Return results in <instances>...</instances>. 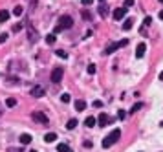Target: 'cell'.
I'll list each match as a JSON object with an SVG mask.
<instances>
[{
    "label": "cell",
    "mask_w": 163,
    "mask_h": 152,
    "mask_svg": "<svg viewBox=\"0 0 163 152\" xmlns=\"http://www.w3.org/2000/svg\"><path fill=\"white\" fill-rule=\"evenodd\" d=\"M132 26H134V20H132V18H126L125 22H123V30L128 31V30H132Z\"/></svg>",
    "instance_id": "cell-15"
},
{
    "label": "cell",
    "mask_w": 163,
    "mask_h": 152,
    "mask_svg": "<svg viewBox=\"0 0 163 152\" xmlns=\"http://www.w3.org/2000/svg\"><path fill=\"white\" fill-rule=\"evenodd\" d=\"M55 139H57V134H55V132H48V134L44 136V141H46V143H53Z\"/></svg>",
    "instance_id": "cell-12"
},
{
    "label": "cell",
    "mask_w": 163,
    "mask_h": 152,
    "mask_svg": "<svg viewBox=\"0 0 163 152\" xmlns=\"http://www.w3.org/2000/svg\"><path fill=\"white\" fill-rule=\"evenodd\" d=\"M55 40H57V39H55V33H50V35H46V42H48L50 46L55 44Z\"/></svg>",
    "instance_id": "cell-18"
},
{
    "label": "cell",
    "mask_w": 163,
    "mask_h": 152,
    "mask_svg": "<svg viewBox=\"0 0 163 152\" xmlns=\"http://www.w3.org/2000/svg\"><path fill=\"white\" fill-rule=\"evenodd\" d=\"M8 20H9V11L2 9L0 11V22H8Z\"/></svg>",
    "instance_id": "cell-16"
},
{
    "label": "cell",
    "mask_w": 163,
    "mask_h": 152,
    "mask_svg": "<svg viewBox=\"0 0 163 152\" xmlns=\"http://www.w3.org/2000/svg\"><path fill=\"white\" fill-rule=\"evenodd\" d=\"M145 51H147V44H145V42H139L138 48H136V57L141 59V57L145 55Z\"/></svg>",
    "instance_id": "cell-7"
},
{
    "label": "cell",
    "mask_w": 163,
    "mask_h": 152,
    "mask_svg": "<svg viewBox=\"0 0 163 152\" xmlns=\"http://www.w3.org/2000/svg\"><path fill=\"white\" fill-rule=\"evenodd\" d=\"M88 73H90V75L96 73V64H88Z\"/></svg>",
    "instance_id": "cell-25"
},
{
    "label": "cell",
    "mask_w": 163,
    "mask_h": 152,
    "mask_svg": "<svg viewBox=\"0 0 163 152\" xmlns=\"http://www.w3.org/2000/svg\"><path fill=\"white\" fill-rule=\"evenodd\" d=\"M59 152H72L66 143H59Z\"/></svg>",
    "instance_id": "cell-21"
},
{
    "label": "cell",
    "mask_w": 163,
    "mask_h": 152,
    "mask_svg": "<svg viewBox=\"0 0 163 152\" xmlns=\"http://www.w3.org/2000/svg\"><path fill=\"white\" fill-rule=\"evenodd\" d=\"M119 119H125V117H126V112H125V110H119Z\"/></svg>",
    "instance_id": "cell-32"
},
{
    "label": "cell",
    "mask_w": 163,
    "mask_h": 152,
    "mask_svg": "<svg viewBox=\"0 0 163 152\" xmlns=\"http://www.w3.org/2000/svg\"><path fill=\"white\" fill-rule=\"evenodd\" d=\"M99 15H101V17H103V18H105V17L108 15V8H106V6H105V4H103V6H101V8H99Z\"/></svg>",
    "instance_id": "cell-20"
},
{
    "label": "cell",
    "mask_w": 163,
    "mask_h": 152,
    "mask_svg": "<svg viewBox=\"0 0 163 152\" xmlns=\"http://www.w3.org/2000/svg\"><path fill=\"white\" fill-rule=\"evenodd\" d=\"M20 30H22V24H15V26H13V31H15V33H18Z\"/></svg>",
    "instance_id": "cell-30"
},
{
    "label": "cell",
    "mask_w": 163,
    "mask_h": 152,
    "mask_svg": "<svg viewBox=\"0 0 163 152\" xmlns=\"http://www.w3.org/2000/svg\"><path fill=\"white\" fill-rule=\"evenodd\" d=\"M28 39L31 40V42H37V39H39V35H37V31H35V30H33V27H31V26L28 27Z\"/></svg>",
    "instance_id": "cell-11"
},
{
    "label": "cell",
    "mask_w": 163,
    "mask_h": 152,
    "mask_svg": "<svg viewBox=\"0 0 163 152\" xmlns=\"http://www.w3.org/2000/svg\"><path fill=\"white\" fill-rule=\"evenodd\" d=\"M101 2H105V0H101Z\"/></svg>",
    "instance_id": "cell-39"
},
{
    "label": "cell",
    "mask_w": 163,
    "mask_h": 152,
    "mask_svg": "<svg viewBox=\"0 0 163 152\" xmlns=\"http://www.w3.org/2000/svg\"><path fill=\"white\" fill-rule=\"evenodd\" d=\"M83 2V6H90V4H93V0H81Z\"/></svg>",
    "instance_id": "cell-33"
},
{
    "label": "cell",
    "mask_w": 163,
    "mask_h": 152,
    "mask_svg": "<svg viewBox=\"0 0 163 152\" xmlns=\"http://www.w3.org/2000/svg\"><path fill=\"white\" fill-rule=\"evenodd\" d=\"M70 94H63V95H60V101H63V103H70Z\"/></svg>",
    "instance_id": "cell-24"
},
{
    "label": "cell",
    "mask_w": 163,
    "mask_h": 152,
    "mask_svg": "<svg viewBox=\"0 0 163 152\" xmlns=\"http://www.w3.org/2000/svg\"><path fill=\"white\" fill-rule=\"evenodd\" d=\"M75 127H77V119H70V121L66 123V128H68V130H73Z\"/></svg>",
    "instance_id": "cell-19"
},
{
    "label": "cell",
    "mask_w": 163,
    "mask_h": 152,
    "mask_svg": "<svg viewBox=\"0 0 163 152\" xmlns=\"http://www.w3.org/2000/svg\"><path fill=\"white\" fill-rule=\"evenodd\" d=\"M63 75H64V70H63V68H55V70L51 72V82L59 84V82L63 81Z\"/></svg>",
    "instance_id": "cell-4"
},
{
    "label": "cell",
    "mask_w": 163,
    "mask_h": 152,
    "mask_svg": "<svg viewBox=\"0 0 163 152\" xmlns=\"http://www.w3.org/2000/svg\"><path fill=\"white\" fill-rule=\"evenodd\" d=\"M73 26V18L70 17V15H63V17H59V20H57V27L60 31L63 30H70V27Z\"/></svg>",
    "instance_id": "cell-2"
},
{
    "label": "cell",
    "mask_w": 163,
    "mask_h": 152,
    "mask_svg": "<svg viewBox=\"0 0 163 152\" xmlns=\"http://www.w3.org/2000/svg\"><path fill=\"white\" fill-rule=\"evenodd\" d=\"M9 152H22V148H9Z\"/></svg>",
    "instance_id": "cell-35"
},
{
    "label": "cell",
    "mask_w": 163,
    "mask_h": 152,
    "mask_svg": "<svg viewBox=\"0 0 163 152\" xmlns=\"http://www.w3.org/2000/svg\"><path fill=\"white\" fill-rule=\"evenodd\" d=\"M126 44H128V39H123V40H119V42H114V44H110L105 50V55H112L114 51H117L119 48H125Z\"/></svg>",
    "instance_id": "cell-3"
},
{
    "label": "cell",
    "mask_w": 163,
    "mask_h": 152,
    "mask_svg": "<svg viewBox=\"0 0 163 152\" xmlns=\"http://www.w3.org/2000/svg\"><path fill=\"white\" fill-rule=\"evenodd\" d=\"M8 40V33H0V44H4Z\"/></svg>",
    "instance_id": "cell-26"
},
{
    "label": "cell",
    "mask_w": 163,
    "mask_h": 152,
    "mask_svg": "<svg viewBox=\"0 0 163 152\" xmlns=\"http://www.w3.org/2000/svg\"><path fill=\"white\" fill-rule=\"evenodd\" d=\"M83 18H84V20H90V18H92V15H90L88 11H83Z\"/></svg>",
    "instance_id": "cell-31"
},
{
    "label": "cell",
    "mask_w": 163,
    "mask_h": 152,
    "mask_svg": "<svg viewBox=\"0 0 163 152\" xmlns=\"http://www.w3.org/2000/svg\"><path fill=\"white\" fill-rule=\"evenodd\" d=\"M84 108H86V103H84L83 99H79V101H75V110H77V112H83Z\"/></svg>",
    "instance_id": "cell-14"
},
{
    "label": "cell",
    "mask_w": 163,
    "mask_h": 152,
    "mask_svg": "<svg viewBox=\"0 0 163 152\" xmlns=\"http://www.w3.org/2000/svg\"><path fill=\"white\" fill-rule=\"evenodd\" d=\"M30 152H37V150H30Z\"/></svg>",
    "instance_id": "cell-37"
},
{
    "label": "cell",
    "mask_w": 163,
    "mask_h": 152,
    "mask_svg": "<svg viewBox=\"0 0 163 152\" xmlns=\"http://www.w3.org/2000/svg\"><path fill=\"white\" fill-rule=\"evenodd\" d=\"M31 117H33V121L42 123V125H46V123H48V115L42 114V112H33V114H31Z\"/></svg>",
    "instance_id": "cell-6"
},
{
    "label": "cell",
    "mask_w": 163,
    "mask_h": 152,
    "mask_svg": "<svg viewBox=\"0 0 163 152\" xmlns=\"http://www.w3.org/2000/svg\"><path fill=\"white\" fill-rule=\"evenodd\" d=\"M112 119H110V117H108L106 114H99V119H97V125L99 127H106L108 125V123H110Z\"/></svg>",
    "instance_id": "cell-8"
},
{
    "label": "cell",
    "mask_w": 163,
    "mask_h": 152,
    "mask_svg": "<svg viewBox=\"0 0 163 152\" xmlns=\"http://www.w3.org/2000/svg\"><path fill=\"white\" fill-rule=\"evenodd\" d=\"M31 139H33V137L30 134H22V136H20V143H22V145H30Z\"/></svg>",
    "instance_id": "cell-13"
},
{
    "label": "cell",
    "mask_w": 163,
    "mask_h": 152,
    "mask_svg": "<svg viewBox=\"0 0 163 152\" xmlns=\"http://www.w3.org/2000/svg\"><path fill=\"white\" fill-rule=\"evenodd\" d=\"M84 125H86L88 128H93V127L97 125V119H96V117H93V115H88L86 119H84Z\"/></svg>",
    "instance_id": "cell-10"
},
{
    "label": "cell",
    "mask_w": 163,
    "mask_h": 152,
    "mask_svg": "<svg viewBox=\"0 0 163 152\" xmlns=\"http://www.w3.org/2000/svg\"><path fill=\"white\" fill-rule=\"evenodd\" d=\"M150 22H152V18H150V17H147V18L143 20V27H147V26H150Z\"/></svg>",
    "instance_id": "cell-28"
},
{
    "label": "cell",
    "mask_w": 163,
    "mask_h": 152,
    "mask_svg": "<svg viewBox=\"0 0 163 152\" xmlns=\"http://www.w3.org/2000/svg\"><path fill=\"white\" fill-rule=\"evenodd\" d=\"M55 55H59L60 59H66V57H68V53H66V51H63V50H59V51H57Z\"/></svg>",
    "instance_id": "cell-27"
},
{
    "label": "cell",
    "mask_w": 163,
    "mask_h": 152,
    "mask_svg": "<svg viewBox=\"0 0 163 152\" xmlns=\"http://www.w3.org/2000/svg\"><path fill=\"white\" fill-rule=\"evenodd\" d=\"M101 105H103L101 101H93V106H96V108H101Z\"/></svg>",
    "instance_id": "cell-34"
},
{
    "label": "cell",
    "mask_w": 163,
    "mask_h": 152,
    "mask_svg": "<svg viewBox=\"0 0 163 152\" xmlns=\"http://www.w3.org/2000/svg\"><path fill=\"white\" fill-rule=\"evenodd\" d=\"M141 106H143V105H141V103H136V105L130 108V114H136V112H138V110L141 108Z\"/></svg>",
    "instance_id": "cell-23"
},
{
    "label": "cell",
    "mask_w": 163,
    "mask_h": 152,
    "mask_svg": "<svg viewBox=\"0 0 163 152\" xmlns=\"http://www.w3.org/2000/svg\"><path fill=\"white\" fill-rule=\"evenodd\" d=\"M126 15V8H117V9H114V18L115 20H121Z\"/></svg>",
    "instance_id": "cell-9"
},
{
    "label": "cell",
    "mask_w": 163,
    "mask_h": 152,
    "mask_svg": "<svg viewBox=\"0 0 163 152\" xmlns=\"http://www.w3.org/2000/svg\"><path fill=\"white\" fill-rule=\"evenodd\" d=\"M0 115H2V110H0Z\"/></svg>",
    "instance_id": "cell-38"
},
{
    "label": "cell",
    "mask_w": 163,
    "mask_h": 152,
    "mask_svg": "<svg viewBox=\"0 0 163 152\" xmlns=\"http://www.w3.org/2000/svg\"><path fill=\"white\" fill-rule=\"evenodd\" d=\"M22 13H24V8H22V6H17V8L13 9V15H17V17H20Z\"/></svg>",
    "instance_id": "cell-22"
},
{
    "label": "cell",
    "mask_w": 163,
    "mask_h": 152,
    "mask_svg": "<svg viewBox=\"0 0 163 152\" xmlns=\"http://www.w3.org/2000/svg\"><path fill=\"white\" fill-rule=\"evenodd\" d=\"M134 6V0H125V8L128 9V8H132Z\"/></svg>",
    "instance_id": "cell-29"
},
{
    "label": "cell",
    "mask_w": 163,
    "mask_h": 152,
    "mask_svg": "<svg viewBox=\"0 0 163 152\" xmlns=\"http://www.w3.org/2000/svg\"><path fill=\"white\" fill-rule=\"evenodd\" d=\"M159 79H161V81H163V72H161V73H159Z\"/></svg>",
    "instance_id": "cell-36"
},
{
    "label": "cell",
    "mask_w": 163,
    "mask_h": 152,
    "mask_svg": "<svg viewBox=\"0 0 163 152\" xmlns=\"http://www.w3.org/2000/svg\"><path fill=\"white\" fill-rule=\"evenodd\" d=\"M30 94L33 95V97H44L46 90H44V86H40V84H37V86H33V88L30 90Z\"/></svg>",
    "instance_id": "cell-5"
},
{
    "label": "cell",
    "mask_w": 163,
    "mask_h": 152,
    "mask_svg": "<svg viewBox=\"0 0 163 152\" xmlns=\"http://www.w3.org/2000/svg\"><path fill=\"white\" fill-rule=\"evenodd\" d=\"M159 2H163V0H159Z\"/></svg>",
    "instance_id": "cell-40"
},
{
    "label": "cell",
    "mask_w": 163,
    "mask_h": 152,
    "mask_svg": "<svg viewBox=\"0 0 163 152\" xmlns=\"http://www.w3.org/2000/svg\"><path fill=\"white\" fill-rule=\"evenodd\" d=\"M119 137H121V130L119 128H114L110 134H108L105 139H103V148H108V147H112L114 143H117L119 141Z\"/></svg>",
    "instance_id": "cell-1"
},
{
    "label": "cell",
    "mask_w": 163,
    "mask_h": 152,
    "mask_svg": "<svg viewBox=\"0 0 163 152\" xmlns=\"http://www.w3.org/2000/svg\"><path fill=\"white\" fill-rule=\"evenodd\" d=\"M6 106H8V108L17 106V99L15 97H8V99H6Z\"/></svg>",
    "instance_id": "cell-17"
}]
</instances>
